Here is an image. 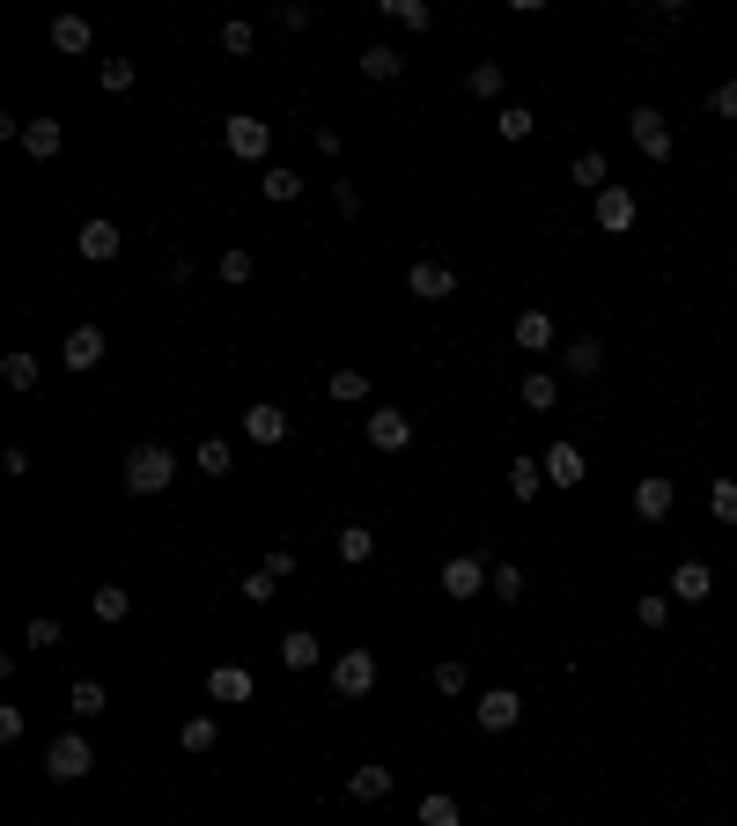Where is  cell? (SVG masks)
Segmentation results:
<instances>
[{
	"instance_id": "6da1fadb",
	"label": "cell",
	"mask_w": 737,
	"mask_h": 826,
	"mask_svg": "<svg viewBox=\"0 0 737 826\" xmlns=\"http://www.w3.org/2000/svg\"><path fill=\"white\" fill-rule=\"evenodd\" d=\"M170 480H177L170 443H133L125 450V494H163Z\"/></svg>"
},
{
	"instance_id": "7a4b0ae2",
	"label": "cell",
	"mask_w": 737,
	"mask_h": 826,
	"mask_svg": "<svg viewBox=\"0 0 737 826\" xmlns=\"http://www.w3.org/2000/svg\"><path fill=\"white\" fill-rule=\"evenodd\" d=\"M89 768H97V746H89L81 730H59V738L45 746V775L52 782H81Z\"/></svg>"
},
{
	"instance_id": "3957f363",
	"label": "cell",
	"mask_w": 737,
	"mask_h": 826,
	"mask_svg": "<svg viewBox=\"0 0 737 826\" xmlns=\"http://www.w3.org/2000/svg\"><path fill=\"white\" fill-rule=\"evenodd\" d=\"M221 148H229L237 163H266L273 126H266V119H251V111H229V119H221Z\"/></svg>"
},
{
	"instance_id": "277c9868",
	"label": "cell",
	"mask_w": 737,
	"mask_h": 826,
	"mask_svg": "<svg viewBox=\"0 0 737 826\" xmlns=\"http://www.w3.org/2000/svg\"><path fill=\"white\" fill-rule=\"evenodd\" d=\"M332 694H340V702L376 694V656H369V650H340V656H332Z\"/></svg>"
},
{
	"instance_id": "5b68a950",
	"label": "cell",
	"mask_w": 737,
	"mask_h": 826,
	"mask_svg": "<svg viewBox=\"0 0 737 826\" xmlns=\"http://www.w3.org/2000/svg\"><path fill=\"white\" fill-rule=\"evenodd\" d=\"M627 133H635V148L649 155V163H671V126H663V111L635 104V111H627Z\"/></svg>"
},
{
	"instance_id": "8992f818",
	"label": "cell",
	"mask_w": 737,
	"mask_h": 826,
	"mask_svg": "<svg viewBox=\"0 0 737 826\" xmlns=\"http://www.w3.org/2000/svg\"><path fill=\"white\" fill-rule=\"evenodd\" d=\"M487 576H494V568H487L480 554H450V561H442V590H450L458 606H465V598H480V590H487Z\"/></svg>"
},
{
	"instance_id": "52a82bcc",
	"label": "cell",
	"mask_w": 737,
	"mask_h": 826,
	"mask_svg": "<svg viewBox=\"0 0 737 826\" xmlns=\"http://www.w3.org/2000/svg\"><path fill=\"white\" fill-rule=\"evenodd\" d=\"M251 694H258V680H251L244 664H215V672H207V702L215 708H237V702H251Z\"/></svg>"
},
{
	"instance_id": "ba28073f",
	"label": "cell",
	"mask_w": 737,
	"mask_h": 826,
	"mask_svg": "<svg viewBox=\"0 0 737 826\" xmlns=\"http://www.w3.org/2000/svg\"><path fill=\"white\" fill-rule=\"evenodd\" d=\"M671 502H679V487L663 480V472H641V480H635V517H641V524H663Z\"/></svg>"
},
{
	"instance_id": "9c48e42d",
	"label": "cell",
	"mask_w": 737,
	"mask_h": 826,
	"mask_svg": "<svg viewBox=\"0 0 737 826\" xmlns=\"http://www.w3.org/2000/svg\"><path fill=\"white\" fill-rule=\"evenodd\" d=\"M59 362H67L74 377H89V369L103 362V325H74V333H67V347H59Z\"/></svg>"
},
{
	"instance_id": "30bf717a",
	"label": "cell",
	"mask_w": 737,
	"mask_h": 826,
	"mask_svg": "<svg viewBox=\"0 0 737 826\" xmlns=\"http://www.w3.org/2000/svg\"><path fill=\"white\" fill-rule=\"evenodd\" d=\"M406 295H420V303H442V295H458V273L442 267V259H420V267L406 273Z\"/></svg>"
},
{
	"instance_id": "8fae6325",
	"label": "cell",
	"mask_w": 737,
	"mask_h": 826,
	"mask_svg": "<svg viewBox=\"0 0 737 826\" xmlns=\"http://www.w3.org/2000/svg\"><path fill=\"white\" fill-rule=\"evenodd\" d=\"M480 730H516L524 724V702H516V686H494V694H480Z\"/></svg>"
},
{
	"instance_id": "7c38bea8",
	"label": "cell",
	"mask_w": 737,
	"mask_h": 826,
	"mask_svg": "<svg viewBox=\"0 0 737 826\" xmlns=\"http://www.w3.org/2000/svg\"><path fill=\"white\" fill-rule=\"evenodd\" d=\"M119 243H125V237H119V221H103V215L74 229V251H81V259H97V267H103V259H119Z\"/></svg>"
},
{
	"instance_id": "4fadbf2b",
	"label": "cell",
	"mask_w": 737,
	"mask_h": 826,
	"mask_svg": "<svg viewBox=\"0 0 737 826\" xmlns=\"http://www.w3.org/2000/svg\"><path fill=\"white\" fill-rule=\"evenodd\" d=\"M244 436L266 443V450H273V443H288V413L273 406V399H258V406H244Z\"/></svg>"
},
{
	"instance_id": "5bb4252c",
	"label": "cell",
	"mask_w": 737,
	"mask_h": 826,
	"mask_svg": "<svg viewBox=\"0 0 737 826\" xmlns=\"http://www.w3.org/2000/svg\"><path fill=\"white\" fill-rule=\"evenodd\" d=\"M369 443H376V450H406V443H414V421L398 406H376L369 413Z\"/></svg>"
},
{
	"instance_id": "9a60e30c",
	"label": "cell",
	"mask_w": 737,
	"mask_h": 826,
	"mask_svg": "<svg viewBox=\"0 0 737 826\" xmlns=\"http://www.w3.org/2000/svg\"><path fill=\"white\" fill-rule=\"evenodd\" d=\"M708 590H715V568H708V561H679V568H671V598H679V606H701Z\"/></svg>"
},
{
	"instance_id": "2e32d148",
	"label": "cell",
	"mask_w": 737,
	"mask_h": 826,
	"mask_svg": "<svg viewBox=\"0 0 737 826\" xmlns=\"http://www.w3.org/2000/svg\"><path fill=\"white\" fill-rule=\"evenodd\" d=\"M597 229H605V237L635 229V193H627V185H605V193H597Z\"/></svg>"
},
{
	"instance_id": "e0dca14e",
	"label": "cell",
	"mask_w": 737,
	"mask_h": 826,
	"mask_svg": "<svg viewBox=\"0 0 737 826\" xmlns=\"http://www.w3.org/2000/svg\"><path fill=\"white\" fill-rule=\"evenodd\" d=\"M583 450H575V443H553V450H546V487H583Z\"/></svg>"
},
{
	"instance_id": "ac0fdd59",
	"label": "cell",
	"mask_w": 737,
	"mask_h": 826,
	"mask_svg": "<svg viewBox=\"0 0 737 826\" xmlns=\"http://www.w3.org/2000/svg\"><path fill=\"white\" fill-rule=\"evenodd\" d=\"M561 369H568V377H597V369H605V340H597V333L568 340V347H561Z\"/></svg>"
},
{
	"instance_id": "d6986e66",
	"label": "cell",
	"mask_w": 737,
	"mask_h": 826,
	"mask_svg": "<svg viewBox=\"0 0 737 826\" xmlns=\"http://www.w3.org/2000/svg\"><path fill=\"white\" fill-rule=\"evenodd\" d=\"M318 656H324V642H318L310 628H288V634H280V664H288V672H310Z\"/></svg>"
},
{
	"instance_id": "ffe728a7",
	"label": "cell",
	"mask_w": 737,
	"mask_h": 826,
	"mask_svg": "<svg viewBox=\"0 0 737 826\" xmlns=\"http://www.w3.org/2000/svg\"><path fill=\"white\" fill-rule=\"evenodd\" d=\"M516 347H524V355H546V347H553V317L546 311H516Z\"/></svg>"
},
{
	"instance_id": "44dd1931",
	"label": "cell",
	"mask_w": 737,
	"mask_h": 826,
	"mask_svg": "<svg viewBox=\"0 0 737 826\" xmlns=\"http://www.w3.org/2000/svg\"><path fill=\"white\" fill-rule=\"evenodd\" d=\"M23 148L37 155V163H52V155L67 148V133H59V119H30V126H23Z\"/></svg>"
},
{
	"instance_id": "7402d4cb",
	"label": "cell",
	"mask_w": 737,
	"mask_h": 826,
	"mask_svg": "<svg viewBox=\"0 0 737 826\" xmlns=\"http://www.w3.org/2000/svg\"><path fill=\"white\" fill-rule=\"evenodd\" d=\"M346 797H354V804L392 797V768H354V775H346Z\"/></svg>"
},
{
	"instance_id": "603a6c76",
	"label": "cell",
	"mask_w": 737,
	"mask_h": 826,
	"mask_svg": "<svg viewBox=\"0 0 737 826\" xmlns=\"http://www.w3.org/2000/svg\"><path fill=\"white\" fill-rule=\"evenodd\" d=\"M376 8H384L398 30H436V8H428V0H376Z\"/></svg>"
},
{
	"instance_id": "cb8c5ba5",
	"label": "cell",
	"mask_w": 737,
	"mask_h": 826,
	"mask_svg": "<svg viewBox=\"0 0 737 826\" xmlns=\"http://www.w3.org/2000/svg\"><path fill=\"white\" fill-rule=\"evenodd\" d=\"M362 74H369V81H398L406 59H398V45H362Z\"/></svg>"
},
{
	"instance_id": "d4e9b609",
	"label": "cell",
	"mask_w": 737,
	"mask_h": 826,
	"mask_svg": "<svg viewBox=\"0 0 737 826\" xmlns=\"http://www.w3.org/2000/svg\"><path fill=\"white\" fill-rule=\"evenodd\" d=\"M324 391H332V406H362V399H369V377H362V369H332V377H324Z\"/></svg>"
},
{
	"instance_id": "484cf974",
	"label": "cell",
	"mask_w": 737,
	"mask_h": 826,
	"mask_svg": "<svg viewBox=\"0 0 737 826\" xmlns=\"http://www.w3.org/2000/svg\"><path fill=\"white\" fill-rule=\"evenodd\" d=\"M516 399H524V406H531V413H546V406H553V399H561V377H546V369H531V377L516 384Z\"/></svg>"
},
{
	"instance_id": "4316f807",
	"label": "cell",
	"mask_w": 737,
	"mask_h": 826,
	"mask_svg": "<svg viewBox=\"0 0 737 826\" xmlns=\"http://www.w3.org/2000/svg\"><path fill=\"white\" fill-rule=\"evenodd\" d=\"M89 612H97L103 628H119L125 612H133V598H125V590H119V584H103V590H89Z\"/></svg>"
},
{
	"instance_id": "83f0119b",
	"label": "cell",
	"mask_w": 737,
	"mask_h": 826,
	"mask_svg": "<svg viewBox=\"0 0 737 826\" xmlns=\"http://www.w3.org/2000/svg\"><path fill=\"white\" fill-rule=\"evenodd\" d=\"M539 487H546V458H516L509 465V494H516V502H531Z\"/></svg>"
},
{
	"instance_id": "f1b7e54d",
	"label": "cell",
	"mask_w": 737,
	"mask_h": 826,
	"mask_svg": "<svg viewBox=\"0 0 737 826\" xmlns=\"http://www.w3.org/2000/svg\"><path fill=\"white\" fill-rule=\"evenodd\" d=\"M494 133H502V141H531V133H539V119H531L524 104H502V111H494Z\"/></svg>"
},
{
	"instance_id": "f546056e",
	"label": "cell",
	"mask_w": 737,
	"mask_h": 826,
	"mask_svg": "<svg viewBox=\"0 0 737 826\" xmlns=\"http://www.w3.org/2000/svg\"><path fill=\"white\" fill-rule=\"evenodd\" d=\"M369 554H376V532H369V524H340V561L346 568H362Z\"/></svg>"
},
{
	"instance_id": "4dcf8cb0",
	"label": "cell",
	"mask_w": 737,
	"mask_h": 826,
	"mask_svg": "<svg viewBox=\"0 0 737 826\" xmlns=\"http://www.w3.org/2000/svg\"><path fill=\"white\" fill-rule=\"evenodd\" d=\"M0 377H8V391H37V355H0Z\"/></svg>"
},
{
	"instance_id": "1f68e13d",
	"label": "cell",
	"mask_w": 737,
	"mask_h": 826,
	"mask_svg": "<svg viewBox=\"0 0 737 826\" xmlns=\"http://www.w3.org/2000/svg\"><path fill=\"white\" fill-rule=\"evenodd\" d=\"M613 163H605V155H597V148H583V155H575V185H583V193H605V185H613Z\"/></svg>"
},
{
	"instance_id": "d6a6232c",
	"label": "cell",
	"mask_w": 737,
	"mask_h": 826,
	"mask_svg": "<svg viewBox=\"0 0 737 826\" xmlns=\"http://www.w3.org/2000/svg\"><path fill=\"white\" fill-rule=\"evenodd\" d=\"M215 738H221L215 716H193V724L177 730V746H185V753H215Z\"/></svg>"
},
{
	"instance_id": "836d02e7",
	"label": "cell",
	"mask_w": 737,
	"mask_h": 826,
	"mask_svg": "<svg viewBox=\"0 0 737 826\" xmlns=\"http://www.w3.org/2000/svg\"><path fill=\"white\" fill-rule=\"evenodd\" d=\"M199 472H215V480H229V472H237V450H229L221 436H207V443H199Z\"/></svg>"
},
{
	"instance_id": "e575fe53",
	"label": "cell",
	"mask_w": 737,
	"mask_h": 826,
	"mask_svg": "<svg viewBox=\"0 0 737 826\" xmlns=\"http://www.w3.org/2000/svg\"><path fill=\"white\" fill-rule=\"evenodd\" d=\"M52 52H89V23H81V15H59V23H52Z\"/></svg>"
},
{
	"instance_id": "d590c367",
	"label": "cell",
	"mask_w": 737,
	"mask_h": 826,
	"mask_svg": "<svg viewBox=\"0 0 737 826\" xmlns=\"http://www.w3.org/2000/svg\"><path fill=\"white\" fill-rule=\"evenodd\" d=\"M420 826H458V797H450V790H428V797H420Z\"/></svg>"
},
{
	"instance_id": "8d00e7d4",
	"label": "cell",
	"mask_w": 737,
	"mask_h": 826,
	"mask_svg": "<svg viewBox=\"0 0 737 826\" xmlns=\"http://www.w3.org/2000/svg\"><path fill=\"white\" fill-rule=\"evenodd\" d=\"M258 193H266V199H273V207H280V199H295V193H302V177H295V171H288V163H273V171H266V177H258Z\"/></svg>"
},
{
	"instance_id": "74e56055",
	"label": "cell",
	"mask_w": 737,
	"mask_h": 826,
	"mask_svg": "<svg viewBox=\"0 0 737 826\" xmlns=\"http://www.w3.org/2000/svg\"><path fill=\"white\" fill-rule=\"evenodd\" d=\"M251 273H258V259H251L244 243H229V251H221V281H229V289H244Z\"/></svg>"
},
{
	"instance_id": "f35d334b",
	"label": "cell",
	"mask_w": 737,
	"mask_h": 826,
	"mask_svg": "<svg viewBox=\"0 0 737 826\" xmlns=\"http://www.w3.org/2000/svg\"><path fill=\"white\" fill-rule=\"evenodd\" d=\"M67 708H74V716H103V680H74L67 686Z\"/></svg>"
},
{
	"instance_id": "ab89813d",
	"label": "cell",
	"mask_w": 737,
	"mask_h": 826,
	"mask_svg": "<svg viewBox=\"0 0 737 826\" xmlns=\"http://www.w3.org/2000/svg\"><path fill=\"white\" fill-rule=\"evenodd\" d=\"M502 81H509V74H502V59H480V67L465 74V89H472V97H502Z\"/></svg>"
},
{
	"instance_id": "60d3db41",
	"label": "cell",
	"mask_w": 737,
	"mask_h": 826,
	"mask_svg": "<svg viewBox=\"0 0 737 826\" xmlns=\"http://www.w3.org/2000/svg\"><path fill=\"white\" fill-rule=\"evenodd\" d=\"M487 590L502 598V606H516V598H524V568H516V561H502V568L487 576Z\"/></svg>"
},
{
	"instance_id": "b9f144b4",
	"label": "cell",
	"mask_w": 737,
	"mask_h": 826,
	"mask_svg": "<svg viewBox=\"0 0 737 826\" xmlns=\"http://www.w3.org/2000/svg\"><path fill=\"white\" fill-rule=\"evenodd\" d=\"M635 620H641V628H663V620H671V590H641Z\"/></svg>"
},
{
	"instance_id": "7bdbcfd3",
	"label": "cell",
	"mask_w": 737,
	"mask_h": 826,
	"mask_svg": "<svg viewBox=\"0 0 737 826\" xmlns=\"http://www.w3.org/2000/svg\"><path fill=\"white\" fill-rule=\"evenodd\" d=\"M237 590H244L251 606H273V598H280V576H273V568H251V576H244Z\"/></svg>"
},
{
	"instance_id": "ee69618b",
	"label": "cell",
	"mask_w": 737,
	"mask_h": 826,
	"mask_svg": "<svg viewBox=\"0 0 737 826\" xmlns=\"http://www.w3.org/2000/svg\"><path fill=\"white\" fill-rule=\"evenodd\" d=\"M708 510H715V524H737V480H715L708 487Z\"/></svg>"
},
{
	"instance_id": "f6af8a7d",
	"label": "cell",
	"mask_w": 737,
	"mask_h": 826,
	"mask_svg": "<svg viewBox=\"0 0 737 826\" xmlns=\"http://www.w3.org/2000/svg\"><path fill=\"white\" fill-rule=\"evenodd\" d=\"M133 81H141V74H133V59H103V89H111V97H125Z\"/></svg>"
},
{
	"instance_id": "bcb514c9",
	"label": "cell",
	"mask_w": 737,
	"mask_h": 826,
	"mask_svg": "<svg viewBox=\"0 0 737 826\" xmlns=\"http://www.w3.org/2000/svg\"><path fill=\"white\" fill-rule=\"evenodd\" d=\"M23 642H30V650H59V620H52V612H37Z\"/></svg>"
},
{
	"instance_id": "7dc6e473",
	"label": "cell",
	"mask_w": 737,
	"mask_h": 826,
	"mask_svg": "<svg viewBox=\"0 0 737 826\" xmlns=\"http://www.w3.org/2000/svg\"><path fill=\"white\" fill-rule=\"evenodd\" d=\"M251 45H258V30H251V23H221V52H237V59H244Z\"/></svg>"
},
{
	"instance_id": "c3c4849f",
	"label": "cell",
	"mask_w": 737,
	"mask_h": 826,
	"mask_svg": "<svg viewBox=\"0 0 737 826\" xmlns=\"http://www.w3.org/2000/svg\"><path fill=\"white\" fill-rule=\"evenodd\" d=\"M23 730H30V716H23V708H15V702H0V746H15Z\"/></svg>"
},
{
	"instance_id": "681fc988",
	"label": "cell",
	"mask_w": 737,
	"mask_h": 826,
	"mask_svg": "<svg viewBox=\"0 0 737 826\" xmlns=\"http://www.w3.org/2000/svg\"><path fill=\"white\" fill-rule=\"evenodd\" d=\"M436 686H442V694H465V686H472V672L458 664V656H450V664H436Z\"/></svg>"
},
{
	"instance_id": "f907efd6",
	"label": "cell",
	"mask_w": 737,
	"mask_h": 826,
	"mask_svg": "<svg viewBox=\"0 0 737 826\" xmlns=\"http://www.w3.org/2000/svg\"><path fill=\"white\" fill-rule=\"evenodd\" d=\"M332 207H340V215H362V193H354L346 177H332Z\"/></svg>"
},
{
	"instance_id": "816d5d0a",
	"label": "cell",
	"mask_w": 737,
	"mask_h": 826,
	"mask_svg": "<svg viewBox=\"0 0 737 826\" xmlns=\"http://www.w3.org/2000/svg\"><path fill=\"white\" fill-rule=\"evenodd\" d=\"M708 111H715V119H737V81H723V89H715Z\"/></svg>"
},
{
	"instance_id": "f5cc1de1",
	"label": "cell",
	"mask_w": 737,
	"mask_h": 826,
	"mask_svg": "<svg viewBox=\"0 0 737 826\" xmlns=\"http://www.w3.org/2000/svg\"><path fill=\"white\" fill-rule=\"evenodd\" d=\"M0 472H8V480H23V472H30V450H23V443H15V450H0Z\"/></svg>"
},
{
	"instance_id": "db71d44e",
	"label": "cell",
	"mask_w": 737,
	"mask_h": 826,
	"mask_svg": "<svg viewBox=\"0 0 737 826\" xmlns=\"http://www.w3.org/2000/svg\"><path fill=\"white\" fill-rule=\"evenodd\" d=\"M258 568H273V576H280V584H288V576H295V554H288V546H273V554L258 561Z\"/></svg>"
}]
</instances>
